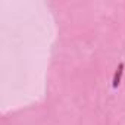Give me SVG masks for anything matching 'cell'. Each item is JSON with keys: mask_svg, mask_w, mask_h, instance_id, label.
I'll use <instances>...</instances> for the list:
<instances>
[{"mask_svg": "<svg viewBox=\"0 0 125 125\" xmlns=\"http://www.w3.org/2000/svg\"><path fill=\"white\" fill-rule=\"evenodd\" d=\"M124 63L121 62V63L118 65V68L115 69V74H113V78H112V87L113 88H118L119 84H121V80H122V75H124Z\"/></svg>", "mask_w": 125, "mask_h": 125, "instance_id": "6da1fadb", "label": "cell"}]
</instances>
